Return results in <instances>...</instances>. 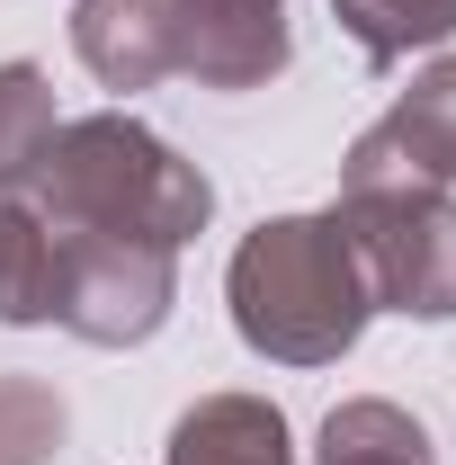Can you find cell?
<instances>
[{
	"label": "cell",
	"mask_w": 456,
	"mask_h": 465,
	"mask_svg": "<svg viewBox=\"0 0 456 465\" xmlns=\"http://www.w3.org/2000/svg\"><path fill=\"white\" fill-rule=\"evenodd\" d=\"M179 251L116 242V232H55V322L90 349H134L171 322Z\"/></svg>",
	"instance_id": "obj_3"
},
{
	"label": "cell",
	"mask_w": 456,
	"mask_h": 465,
	"mask_svg": "<svg viewBox=\"0 0 456 465\" xmlns=\"http://www.w3.org/2000/svg\"><path fill=\"white\" fill-rule=\"evenodd\" d=\"M332 18L358 36L367 63H402L411 45L456 36V0H332Z\"/></svg>",
	"instance_id": "obj_11"
},
{
	"label": "cell",
	"mask_w": 456,
	"mask_h": 465,
	"mask_svg": "<svg viewBox=\"0 0 456 465\" xmlns=\"http://www.w3.org/2000/svg\"><path fill=\"white\" fill-rule=\"evenodd\" d=\"M72 411L45 376H0V465H55Z\"/></svg>",
	"instance_id": "obj_12"
},
{
	"label": "cell",
	"mask_w": 456,
	"mask_h": 465,
	"mask_svg": "<svg viewBox=\"0 0 456 465\" xmlns=\"http://www.w3.org/2000/svg\"><path fill=\"white\" fill-rule=\"evenodd\" d=\"M341 224L358 242V269H367L376 304L421 313V322L456 313V197L448 188H367V197H341Z\"/></svg>",
	"instance_id": "obj_4"
},
{
	"label": "cell",
	"mask_w": 456,
	"mask_h": 465,
	"mask_svg": "<svg viewBox=\"0 0 456 465\" xmlns=\"http://www.w3.org/2000/svg\"><path fill=\"white\" fill-rule=\"evenodd\" d=\"M367 188H456V63H430L341 162V197Z\"/></svg>",
	"instance_id": "obj_5"
},
{
	"label": "cell",
	"mask_w": 456,
	"mask_h": 465,
	"mask_svg": "<svg viewBox=\"0 0 456 465\" xmlns=\"http://www.w3.org/2000/svg\"><path fill=\"white\" fill-rule=\"evenodd\" d=\"M72 45L108 90H153L179 72V0H81Z\"/></svg>",
	"instance_id": "obj_6"
},
{
	"label": "cell",
	"mask_w": 456,
	"mask_h": 465,
	"mask_svg": "<svg viewBox=\"0 0 456 465\" xmlns=\"http://www.w3.org/2000/svg\"><path fill=\"white\" fill-rule=\"evenodd\" d=\"M313 465H439V457H430V430L402 403H341L322 420Z\"/></svg>",
	"instance_id": "obj_10"
},
{
	"label": "cell",
	"mask_w": 456,
	"mask_h": 465,
	"mask_svg": "<svg viewBox=\"0 0 456 465\" xmlns=\"http://www.w3.org/2000/svg\"><path fill=\"white\" fill-rule=\"evenodd\" d=\"M36 206L55 232H116V242H197L215 215V188L197 162H179L153 125H134L125 108L72 116L36 171Z\"/></svg>",
	"instance_id": "obj_2"
},
{
	"label": "cell",
	"mask_w": 456,
	"mask_h": 465,
	"mask_svg": "<svg viewBox=\"0 0 456 465\" xmlns=\"http://www.w3.org/2000/svg\"><path fill=\"white\" fill-rule=\"evenodd\" d=\"M63 116H55V81L36 63H0V188H27L55 153Z\"/></svg>",
	"instance_id": "obj_9"
},
{
	"label": "cell",
	"mask_w": 456,
	"mask_h": 465,
	"mask_svg": "<svg viewBox=\"0 0 456 465\" xmlns=\"http://www.w3.org/2000/svg\"><path fill=\"white\" fill-rule=\"evenodd\" d=\"M171 465H295V448H286V411L260 403V394H206V403L179 411Z\"/></svg>",
	"instance_id": "obj_7"
},
{
	"label": "cell",
	"mask_w": 456,
	"mask_h": 465,
	"mask_svg": "<svg viewBox=\"0 0 456 465\" xmlns=\"http://www.w3.org/2000/svg\"><path fill=\"white\" fill-rule=\"evenodd\" d=\"M179 9H224V18H269V9H286V0H179Z\"/></svg>",
	"instance_id": "obj_13"
},
{
	"label": "cell",
	"mask_w": 456,
	"mask_h": 465,
	"mask_svg": "<svg viewBox=\"0 0 456 465\" xmlns=\"http://www.w3.org/2000/svg\"><path fill=\"white\" fill-rule=\"evenodd\" d=\"M224 295H233V331L260 358H278V367L349 358L367 313H376L341 206L332 215H269L260 232H242V251L224 269Z\"/></svg>",
	"instance_id": "obj_1"
},
{
	"label": "cell",
	"mask_w": 456,
	"mask_h": 465,
	"mask_svg": "<svg viewBox=\"0 0 456 465\" xmlns=\"http://www.w3.org/2000/svg\"><path fill=\"white\" fill-rule=\"evenodd\" d=\"M0 322H55V224L27 188H0Z\"/></svg>",
	"instance_id": "obj_8"
}]
</instances>
